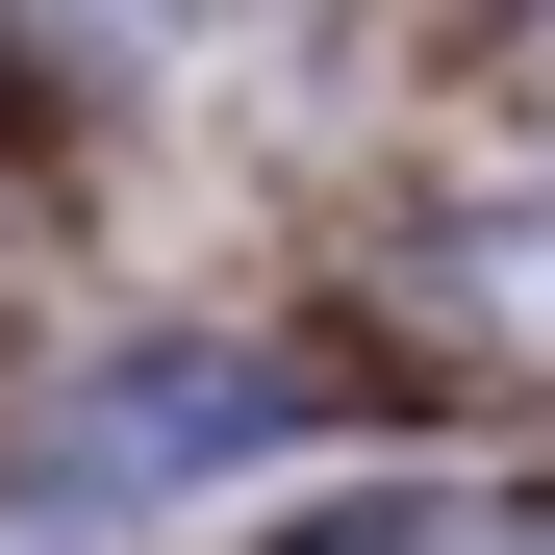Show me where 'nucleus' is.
Returning a JSON list of instances; mask_svg holds the SVG:
<instances>
[{
  "label": "nucleus",
  "mask_w": 555,
  "mask_h": 555,
  "mask_svg": "<svg viewBox=\"0 0 555 555\" xmlns=\"http://www.w3.org/2000/svg\"><path fill=\"white\" fill-rule=\"evenodd\" d=\"M278 429H304V353H253V328H127V353H76L26 429H0V530H152V505L253 480Z\"/></svg>",
  "instance_id": "obj_1"
}]
</instances>
